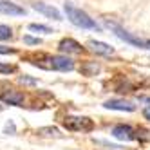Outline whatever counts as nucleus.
I'll use <instances>...</instances> for the list:
<instances>
[{"instance_id":"aec40b11","label":"nucleus","mask_w":150,"mask_h":150,"mask_svg":"<svg viewBox=\"0 0 150 150\" xmlns=\"http://www.w3.org/2000/svg\"><path fill=\"white\" fill-rule=\"evenodd\" d=\"M143 116H145V117H146V120L150 121V107H146V109L143 110Z\"/></svg>"},{"instance_id":"f8f14e48","label":"nucleus","mask_w":150,"mask_h":150,"mask_svg":"<svg viewBox=\"0 0 150 150\" xmlns=\"http://www.w3.org/2000/svg\"><path fill=\"white\" fill-rule=\"evenodd\" d=\"M36 134L47 136V137H60V130H58L56 127H40L38 130H36Z\"/></svg>"},{"instance_id":"9d476101","label":"nucleus","mask_w":150,"mask_h":150,"mask_svg":"<svg viewBox=\"0 0 150 150\" xmlns=\"http://www.w3.org/2000/svg\"><path fill=\"white\" fill-rule=\"evenodd\" d=\"M87 45H89V49H91L92 52H96V54H101V56H110V54H114V49H112L110 45L103 44V42L91 40Z\"/></svg>"},{"instance_id":"4468645a","label":"nucleus","mask_w":150,"mask_h":150,"mask_svg":"<svg viewBox=\"0 0 150 150\" xmlns=\"http://www.w3.org/2000/svg\"><path fill=\"white\" fill-rule=\"evenodd\" d=\"M11 36H13L11 27H7V25H4V24H0V40H9Z\"/></svg>"},{"instance_id":"6ab92c4d","label":"nucleus","mask_w":150,"mask_h":150,"mask_svg":"<svg viewBox=\"0 0 150 150\" xmlns=\"http://www.w3.org/2000/svg\"><path fill=\"white\" fill-rule=\"evenodd\" d=\"M20 81H22V83H27V85H35V83H36V80L27 78V76H22V78H20Z\"/></svg>"},{"instance_id":"0eeeda50","label":"nucleus","mask_w":150,"mask_h":150,"mask_svg":"<svg viewBox=\"0 0 150 150\" xmlns=\"http://www.w3.org/2000/svg\"><path fill=\"white\" fill-rule=\"evenodd\" d=\"M33 9H35V11H38V13H42V15H45L47 18H52V20H62V15H60V11H58L56 7L49 6V4L36 2V4H33Z\"/></svg>"},{"instance_id":"f3484780","label":"nucleus","mask_w":150,"mask_h":150,"mask_svg":"<svg viewBox=\"0 0 150 150\" xmlns=\"http://www.w3.org/2000/svg\"><path fill=\"white\" fill-rule=\"evenodd\" d=\"M24 42H25V44H29V45H38L40 44V40L38 38H33V36H24Z\"/></svg>"},{"instance_id":"6e6552de","label":"nucleus","mask_w":150,"mask_h":150,"mask_svg":"<svg viewBox=\"0 0 150 150\" xmlns=\"http://www.w3.org/2000/svg\"><path fill=\"white\" fill-rule=\"evenodd\" d=\"M0 13L2 15H13V16H22V15H25V9L13 4V2L2 0V2H0Z\"/></svg>"},{"instance_id":"f257e3e1","label":"nucleus","mask_w":150,"mask_h":150,"mask_svg":"<svg viewBox=\"0 0 150 150\" xmlns=\"http://www.w3.org/2000/svg\"><path fill=\"white\" fill-rule=\"evenodd\" d=\"M65 13H67V18L71 20V24H74L76 27H81V29H92V31H100V25L94 22V20L85 13L81 9L74 7L72 4H65Z\"/></svg>"},{"instance_id":"7ed1b4c3","label":"nucleus","mask_w":150,"mask_h":150,"mask_svg":"<svg viewBox=\"0 0 150 150\" xmlns=\"http://www.w3.org/2000/svg\"><path fill=\"white\" fill-rule=\"evenodd\" d=\"M107 27H109V29H112V31H114V35H116L117 38H121V40L128 42V44L137 45V47H143V49H150V47H148V40L136 38L134 35H130L128 31H125L123 27H120L117 24H114V22H107Z\"/></svg>"},{"instance_id":"1a4fd4ad","label":"nucleus","mask_w":150,"mask_h":150,"mask_svg":"<svg viewBox=\"0 0 150 150\" xmlns=\"http://www.w3.org/2000/svg\"><path fill=\"white\" fill-rule=\"evenodd\" d=\"M60 51L62 52H71V54H80V52L83 51V47L78 44L76 40H72V38H63L60 42Z\"/></svg>"},{"instance_id":"39448f33","label":"nucleus","mask_w":150,"mask_h":150,"mask_svg":"<svg viewBox=\"0 0 150 150\" xmlns=\"http://www.w3.org/2000/svg\"><path fill=\"white\" fill-rule=\"evenodd\" d=\"M105 109H110V110H123V112H132L136 110V105L128 100H109L105 101Z\"/></svg>"},{"instance_id":"423d86ee","label":"nucleus","mask_w":150,"mask_h":150,"mask_svg":"<svg viewBox=\"0 0 150 150\" xmlns=\"http://www.w3.org/2000/svg\"><path fill=\"white\" fill-rule=\"evenodd\" d=\"M112 136L116 139H120V141H132V139H136L134 130L128 125H116L112 128Z\"/></svg>"},{"instance_id":"ddd939ff","label":"nucleus","mask_w":150,"mask_h":150,"mask_svg":"<svg viewBox=\"0 0 150 150\" xmlns=\"http://www.w3.org/2000/svg\"><path fill=\"white\" fill-rule=\"evenodd\" d=\"M29 31H35V33H52L51 27L42 25V24H29Z\"/></svg>"},{"instance_id":"2eb2a0df","label":"nucleus","mask_w":150,"mask_h":150,"mask_svg":"<svg viewBox=\"0 0 150 150\" xmlns=\"http://www.w3.org/2000/svg\"><path fill=\"white\" fill-rule=\"evenodd\" d=\"M100 71V65H96V63H91V65H83L81 67V72H85L87 76H92V74H96Z\"/></svg>"},{"instance_id":"20e7f679","label":"nucleus","mask_w":150,"mask_h":150,"mask_svg":"<svg viewBox=\"0 0 150 150\" xmlns=\"http://www.w3.org/2000/svg\"><path fill=\"white\" fill-rule=\"evenodd\" d=\"M47 69H54V71H72L74 63L67 58V56H49L47 58Z\"/></svg>"},{"instance_id":"dca6fc26","label":"nucleus","mask_w":150,"mask_h":150,"mask_svg":"<svg viewBox=\"0 0 150 150\" xmlns=\"http://www.w3.org/2000/svg\"><path fill=\"white\" fill-rule=\"evenodd\" d=\"M15 71V67L13 65H9V63H2L0 62V72L2 74H9V72H13Z\"/></svg>"},{"instance_id":"f03ea898","label":"nucleus","mask_w":150,"mask_h":150,"mask_svg":"<svg viewBox=\"0 0 150 150\" xmlns=\"http://www.w3.org/2000/svg\"><path fill=\"white\" fill-rule=\"evenodd\" d=\"M62 125L71 132H91L94 128L92 120L83 117V116H65L62 120Z\"/></svg>"},{"instance_id":"9b49d317","label":"nucleus","mask_w":150,"mask_h":150,"mask_svg":"<svg viewBox=\"0 0 150 150\" xmlns=\"http://www.w3.org/2000/svg\"><path fill=\"white\" fill-rule=\"evenodd\" d=\"M0 100L4 103H9V105H15V107H22L24 103V96L20 92H15V91H9V92H4L0 96Z\"/></svg>"},{"instance_id":"a211bd4d","label":"nucleus","mask_w":150,"mask_h":150,"mask_svg":"<svg viewBox=\"0 0 150 150\" xmlns=\"http://www.w3.org/2000/svg\"><path fill=\"white\" fill-rule=\"evenodd\" d=\"M13 52H15V49L6 47V45H0V54H13Z\"/></svg>"}]
</instances>
